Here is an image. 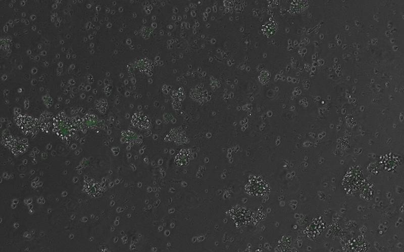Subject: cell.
<instances>
[{
  "mask_svg": "<svg viewBox=\"0 0 404 252\" xmlns=\"http://www.w3.org/2000/svg\"><path fill=\"white\" fill-rule=\"evenodd\" d=\"M245 191L248 195L255 197L265 196L270 192V188L263 180L254 177L245 187Z\"/></svg>",
  "mask_w": 404,
  "mask_h": 252,
  "instance_id": "cell-1",
  "label": "cell"
},
{
  "mask_svg": "<svg viewBox=\"0 0 404 252\" xmlns=\"http://www.w3.org/2000/svg\"><path fill=\"white\" fill-rule=\"evenodd\" d=\"M360 170H354L353 171L351 170L350 172L347 173L346 175L347 178L345 179L346 180V182L345 184H348L349 185L348 189H351L350 191H353V189H354L355 191L356 190L357 188H358V185H359V183L361 182V177L362 175L361 174V172L359 171Z\"/></svg>",
  "mask_w": 404,
  "mask_h": 252,
  "instance_id": "cell-2",
  "label": "cell"
}]
</instances>
